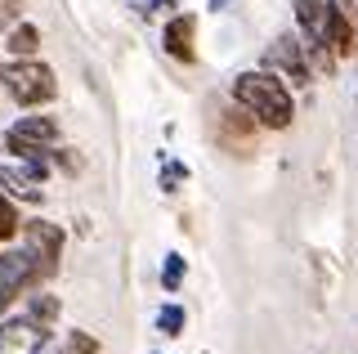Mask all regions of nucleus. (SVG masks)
I'll list each match as a JSON object with an SVG mask.
<instances>
[{"instance_id":"nucleus-1","label":"nucleus","mask_w":358,"mask_h":354,"mask_svg":"<svg viewBox=\"0 0 358 354\" xmlns=\"http://www.w3.org/2000/svg\"><path fill=\"white\" fill-rule=\"evenodd\" d=\"M233 104L246 108L255 117V126L264 130H287L296 121V99H291V85L282 76H273L268 68H251L233 76Z\"/></svg>"},{"instance_id":"nucleus-2","label":"nucleus","mask_w":358,"mask_h":354,"mask_svg":"<svg viewBox=\"0 0 358 354\" xmlns=\"http://www.w3.org/2000/svg\"><path fill=\"white\" fill-rule=\"evenodd\" d=\"M0 85L14 99L18 108H45L59 94V81H54V68H45L41 59H9L0 68Z\"/></svg>"},{"instance_id":"nucleus-3","label":"nucleus","mask_w":358,"mask_h":354,"mask_svg":"<svg viewBox=\"0 0 358 354\" xmlns=\"http://www.w3.org/2000/svg\"><path fill=\"white\" fill-rule=\"evenodd\" d=\"M18 234H22V251L36 260L41 283H50L54 274H59V260H63V229L54 225V220L36 215V220H22Z\"/></svg>"},{"instance_id":"nucleus-4","label":"nucleus","mask_w":358,"mask_h":354,"mask_svg":"<svg viewBox=\"0 0 358 354\" xmlns=\"http://www.w3.org/2000/svg\"><path fill=\"white\" fill-rule=\"evenodd\" d=\"M41 287V274H36V260L27 256L22 247H9L0 251V314H9L27 292Z\"/></svg>"},{"instance_id":"nucleus-5","label":"nucleus","mask_w":358,"mask_h":354,"mask_svg":"<svg viewBox=\"0 0 358 354\" xmlns=\"http://www.w3.org/2000/svg\"><path fill=\"white\" fill-rule=\"evenodd\" d=\"M54 143H59V117H45V113H27L5 130V153H14V157L50 153Z\"/></svg>"},{"instance_id":"nucleus-6","label":"nucleus","mask_w":358,"mask_h":354,"mask_svg":"<svg viewBox=\"0 0 358 354\" xmlns=\"http://www.w3.org/2000/svg\"><path fill=\"white\" fill-rule=\"evenodd\" d=\"M260 68H268L273 76H282L287 85H309L313 72L305 63V45H300V31H282V36H273V45L264 50Z\"/></svg>"},{"instance_id":"nucleus-7","label":"nucleus","mask_w":358,"mask_h":354,"mask_svg":"<svg viewBox=\"0 0 358 354\" xmlns=\"http://www.w3.org/2000/svg\"><path fill=\"white\" fill-rule=\"evenodd\" d=\"M193 36H197V14H175V18H166V27H162V50L171 54L175 63H197Z\"/></svg>"},{"instance_id":"nucleus-8","label":"nucleus","mask_w":358,"mask_h":354,"mask_svg":"<svg viewBox=\"0 0 358 354\" xmlns=\"http://www.w3.org/2000/svg\"><path fill=\"white\" fill-rule=\"evenodd\" d=\"M45 341H50V337H45L41 327H31L22 314L0 323V354H41Z\"/></svg>"},{"instance_id":"nucleus-9","label":"nucleus","mask_w":358,"mask_h":354,"mask_svg":"<svg viewBox=\"0 0 358 354\" xmlns=\"http://www.w3.org/2000/svg\"><path fill=\"white\" fill-rule=\"evenodd\" d=\"M322 14H327V23H322L327 50L336 54V63L350 59V54H354V27H350V14H345V5H341V0H322Z\"/></svg>"},{"instance_id":"nucleus-10","label":"nucleus","mask_w":358,"mask_h":354,"mask_svg":"<svg viewBox=\"0 0 358 354\" xmlns=\"http://www.w3.org/2000/svg\"><path fill=\"white\" fill-rule=\"evenodd\" d=\"M220 143L224 148H242L251 153L255 148V117L238 108V113H220Z\"/></svg>"},{"instance_id":"nucleus-11","label":"nucleus","mask_w":358,"mask_h":354,"mask_svg":"<svg viewBox=\"0 0 358 354\" xmlns=\"http://www.w3.org/2000/svg\"><path fill=\"white\" fill-rule=\"evenodd\" d=\"M59 314H63V305H59V296H50V292H31L27 305H22V318H27L31 327H41L45 337L59 327Z\"/></svg>"},{"instance_id":"nucleus-12","label":"nucleus","mask_w":358,"mask_h":354,"mask_svg":"<svg viewBox=\"0 0 358 354\" xmlns=\"http://www.w3.org/2000/svg\"><path fill=\"white\" fill-rule=\"evenodd\" d=\"M0 193L14 197V202H27V206H41L45 202V189H41V184H31L22 171H14V166H0Z\"/></svg>"},{"instance_id":"nucleus-13","label":"nucleus","mask_w":358,"mask_h":354,"mask_svg":"<svg viewBox=\"0 0 358 354\" xmlns=\"http://www.w3.org/2000/svg\"><path fill=\"white\" fill-rule=\"evenodd\" d=\"M5 50H9V59H36L41 27L36 23H14V27H9V36H5Z\"/></svg>"},{"instance_id":"nucleus-14","label":"nucleus","mask_w":358,"mask_h":354,"mask_svg":"<svg viewBox=\"0 0 358 354\" xmlns=\"http://www.w3.org/2000/svg\"><path fill=\"white\" fill-rule=\"evenodd\" d=\"M184 323H188V314H184V305H162L157 309V332L162 337H184Z\"/></svg>"},{"instance_id":"nucleus-15","label":"nucleus","mask_w":358,"mask_h":354,"mask_svg":"<svg viewBox=\"0 0 358 354\" xmlns=\"http://www.w3.org/2000/svg\"><path fill=\"white\" fill-rule=\"evenodd\" d=\"M184 274H188V260L179 256V251H171V256L162 260V287H166V292L175 296L179 287H184Z\"/></svg>"},{"instance_id":"nucleus-16","label":"nucleus","mask_w":358,"mask_h":354,"mask_svg":"<svg viewBox=\"0 0 358 354\" xmlns=\"http://www.w3.org/2000/svg\"><path fill=\"white\" fill-rule=\"evenodd\" d=\"M18 225H22V211H18V202H14V197H5V193H0V242L18 238Z\"/></svg>"},{"instance_id":"nucleus-17","label":"nucleus","mask_w":358,"mask_h":354,"mask_svg":"<svg viewBox=\"0 0 358 354\" xmlns=\"http://www.w3.org/2000/svg\"><path fill=\"white\" fill-rule=\"evenodd\" d=\"M59 354H99V337L76 327V332H67V337H63V350Z\"/></svg>"},{"instance_id":"nucleus-18","label":"nucleus","mask_w":358,"mask_h":354,"mask_svg":"<svg viewBox=\"0 0 358 354\" xmlns=\"http://www.w3.org/2000/svg\"><path fill=\"white\" fill-rule=\"evenodd\" d=\"M18 162H22L18 171L27 175L31 184H45V180H50V175H54V166H50V157H45V153H31V157H18Z\"/></svg>"},{"instance_id":"nucleus-19","label":"nucleus","mask_w":358,"mask_h":354,"mask_svg":"<svg viewBox=\"0 0 358 354\" xmlns=\"http://www.w3.org/2000/svg\"><path fill=\"white\" fill-rule=\"evenodd\" d=\"M45 157H50V166H54V171H63V175H81L85 171V162H81V153H76V148H59V153H45Z\"/></svg>"},{"instance_id":"nucleus-20","label":"nucleus","mask_w":358,"mask_h":354,"mask_svg":"<svg viewBox=\"0 0 358 354\" xmlns=\"http://www.w3.org/2000/svg\"><path fill=\"white\" fill-rule=\"evenodd\" d=\"M184 180H188V166H184V162H162L157 184H162L166 193H179V189H184Z\"/></svg>"},{"instance_id":"nucleus-21","label":"nucleus","mask_w":358,"mask_h":354,"mask_svg":"<svg viewBox=\"0 0 358 354\" xmlns=\"http://www.w3.org/2000/svg\"><path fill=\"white\" fill-rule=\"evenodd\" d=\"M18 9H22V0H0V23H14Z\"/></svg>"},{"instance_id":"nucleus-22","label":"nucleus","mask_w":358,"mask_h":354,"mask_svg":"<svg viewBox=\"0 0 358 354\" xmlns=\"http://www.w3.org/2000/svg\"><path fill=\"white\" fill-rule=\"evenodd\" d=\"M148 9H166V5H175V0H143Z\"/></svg>"},{"instance_id":"nucleus-23","label":"nucleus","mask_w":358,"mask_h":354,"mask_svg":"<svg viewBox=\"0 0 358 354\" xmlns=\"http://www.w3.org/2000/svg\"><path fill=\"white\" fill-rule=\"evenodd\" d=\"M224 5H229V0H210V9H224Z\"/></svg>"}]
</instances>
